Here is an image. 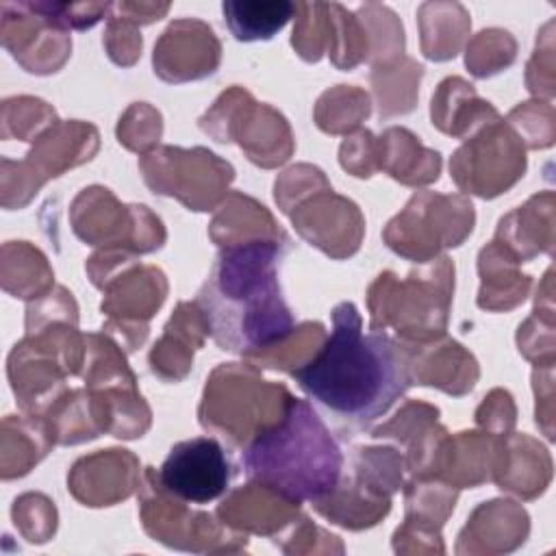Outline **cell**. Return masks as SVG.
Here are the masks:
<instances>
[{
	"label": "cell",
	"mask_w": 556,
	"mask_h": 556,
	"mask_svg": "<svg viewBox=\"0 0 556 556\" xmlns=\"http://www.w3.org/2000/svg\"><path fill=\"white\" fill-rule=\"evenodd\" d=\"M291 376L345 432L371 426L413 384L408 354L387 332H365L352 302L334 306L330 337Z\"/></svg>",
	"instance_id": "obj_1"
},
{
	"label": "cell",
	"mask_w": 556,
	"mask_h": 556,
	"mask_svg": "<svg viewBox=\"0 0 556 556\" xmlns=\"http://www.w3.org/2000/svg\"><path fill=\"white\" fill-rule=\"evenodd\" d=\"M280 258V245L261 239L217 254L198 304L222 350H265L293 332V317L278 282Z\"/></svg>",
	"instance_id": "obj_2"
},
{
	"label": "cell",
	"mask_w": 556,
	"mask_h": 556,
	"mask_svg": "<svg viewBox=\"0 0 556 556\" xmlns=\"http://www.w3.org/2000/svg\"><path fill=\"white\" fill-rule=\"evenodd\" d=\"M241 465L250 482L302 504L319 502L339 486L343 454L319 410L287 395L280 417L245 445Z\"/></svg>",
	"instance_id": "obj_3"
},
{
	"label": "cell",
	"mask_w": 556,
	"mask_h": 556,
	"mask_svg": "<svg viewBox=\"0 0 556 556\" xmlns=\"http://www.w3.org/2000/svg\"><path fill=\"white\" fill-rule=\"evenodd\" d=\"M235 476L226 447L213 437L176 443L159 469L161 486L185 504L219 500Z\"/></svg>",
	"instance_id": "obj_4"
},
{
	"label": "cell",
	"mask_w": 556,
	"mask_h": 556,
	"mask_svg": "<svg viewBox=\"0 0 556 556\" xmlns=\"http://www.w3.org/2000/svg\"><path fill=\"white\" fill-rule=\"evenodd\" d=\"M226 24L235 39H271L293 15V2H224Z\"/></svg>",
	"instance_id": "obj_5"
}]
</instances>
